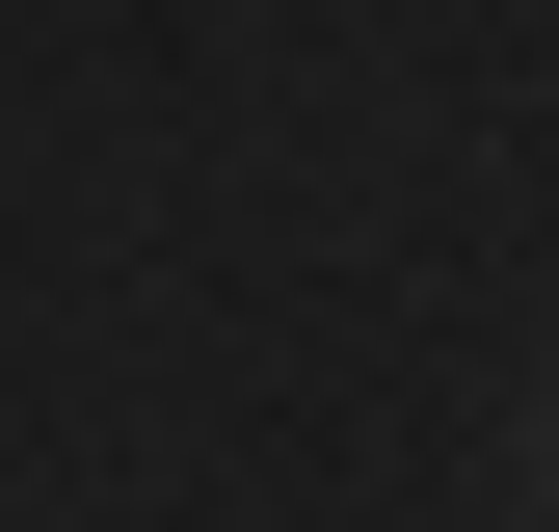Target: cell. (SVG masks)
Here are the masks:
<instances>
[{
	"label": "cell",
	"instance_id": "6da1fadb",
	"mask_svg": "<svg viewBox=\"0 0 559 532\" xmlns=\"http://www.w3.org/2000/svg\"><path fill=\"white\" fill-rule=\"evenodd\" d=\"M533 480H559V399H533Z\"/></svg>",
	"mask_w": 559,
	"mask_h": 532
}]
</instances>
